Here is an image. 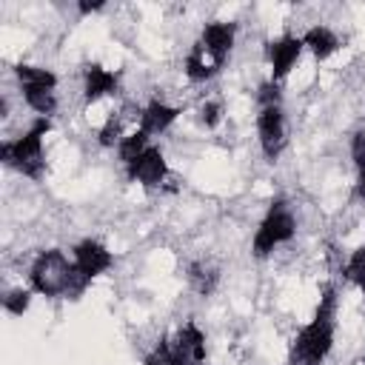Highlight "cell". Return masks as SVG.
<instances>
[{
    "mask_svg": "<svg viewBox=\"0 0 365 365\" xmlns=\"http://www.w3.org/2000/svg\"><path fill=\"white\" fill-rule=\"evenodd\" d=\"M334 334H336V288L328 285L319 297V305L305 322L288 351V365H322L334 348Z\"/></svg>",
    "mask_w": 365,
    "mask_h": 365,
    "instance_id": "1",
    "label": "cell"
},
{
    "mask_svg": "<svg viewBox=\"0 0 365 365\" xmlns=\"http://www.w3.org/2000/svg\"><path fill=\"white\" fill-rule=\"evenodd\" d=\"M29 285L34 294L43 297H60V299H80L83 291L91 285V279H86L74 259L66 257L60 248H48L40 251L29 268Z\"/></svg>",
    "mask_w": 365,
    "mask_h": 365,
    "instance_id": "2",
    "label": "cell"
},
{
    "mask_svg": "<svg viewBox=\"0 0 365 365\" xmlns=\"http://www.w3.org/2000/svg\"><path fill=\"white\" fill-rule=\"evenodd\" d=\"M51 131V120L48 117H37L20 137L14 140H3L0 143V160L3 165L14 168L17 174L29 177V180H43L46 171V157H43V137Z\"/></svg>",
    "mask_w": 365,
    "mask_h": 365,
    "instance_id": "3",
    "label": "cell"
},
{
    "mask_svg": "<svg viewBox=\"0 0 365 365\" xmlns=\"http://www.w3.org/2000/svg\"><path fill=\"white\" fill-rule=\"evenodd\" d=\"M297 234V217L288 208V202L279 197L268 205L265 217L259 220L254 240H251V251L257 259H265L268 254H274V248H279L282 242H288Z\"/></svg>",
    "mask_w": 365,
    "mask_h": 365,
    "instance_id": "4",
    "label": "cell"
},
{
    "mask_svg": "<svg viewBox=\"0 0 365 365\" xmlns=\"http://www.w3.org/2000/svg\"><path fill=\"white\" fill-rule=\"evenodd\" d=\"M17 80H20V91H23V100L31 111H37L40 117H51L57 111V74L51 68H43V66H29V63H20L14 68Z\"/></svg>",
    "mask_w": 365,
    "mask_h": 365,
    "instance_id": "5",
    "label": "cell"
},
{
    "mask_svg": "<svg viewBox=\"0 0 365 365\" xmlns=\"http://www.w3.org/2000/svg\"><path fill=\"white\" fill-rule=\"evenodd\" d=\"M257 137H259V148H262L265 160L268 163H277L279 154L285 151V143H288L282 103L257 106Z\"/></svg>",
    "mask_w": 365,
    "mask_h": 365,
    "instance_id": "6",
    "label": "cell"
},
{
    "mask_svg": "<svg viewBox=\"0 0 365 365\" xmlns=\"http://www.w3.org/2000/svg\"><path fill=\"white\" fill-rule=\"evenodd\" d=\"M125 174L131 182H140L143 188H157L168 177V165H165L163 151L157 145H148L131 165H125Z\"/></svg>",
    "mask_w": 365,
    "mask_h": 365,
    "instance_id": "7",
    "label": "cell"
},
{
    "mask_svg": "<svg viewBox=\"0 0 365 365\" xmlns=\"http://www.w3.org/2000/svg\"><path fill=\"white\" fill-rule=\"evenodd\" d=\"M71 259L77 265V271L86 277V279H94L100 274H106L111 265H114V254L97 242V240H80L74 248H71Z\"/></svg>",
    "mask_w": 365,
    "mask_h": 365,
    "instance_id": "8",
    "label": "cell"
},
{
    "mask_svg": "<svg viewBox=\"0 0 365 365\" xmlns=\"http://www.w3.org/2000/svg\"><path fill=\"white\" fill-rule=\"evenodd\" d=\"M302 37H294V34H282L277 40H271L265 46V54H268V63H271V80L279 83L288 77V71L294 68V63L299 60L302 54Z\"/></svg>",
    "mask_w": 365,
    "mask_h": 365,
    "instance_id": "9",
    "label": "cell"
},
{
    "mask_svg": "<svg viewBox=\"0 0 365 365\" xmlns=\"http://www.w3.org/2000/svg\"><path fill=\"white\" fill-rule=\"evenodd\" d=\"M174 365H205V334L197 322H185L180 334L171 339Z\"/></svg>",
    "mask_w": 365,
    "mask_h": 365,
    "instance_id": "10",
    "label": "cell"
},
{
    "mask_svg": "<svg viewBox=\"0 0 365 365\" xmlns=\"http://www.w3.org/2000/svg\"><path fill=\"white\" fill-rule=\"evenodd\" d=\"M234 37H237V26L234 23H225V20H214V23H205L202 31H200V43L208 54H214L220 63L228 60L231 48H234Z\"/></svg>",
    "mask_w": 365,
    "mask_h": 365,
    "instance_id": "11",
    "label": "cell"
},
{
    "mask_svg": "<svg viewBox=\"0 0 365 365\" xmlns=\"http://www.w3.org/2000/svg\"><path fill=\"white\" fill-rule=\"evenodd\" d=\"M120 86V77L108 68H103L100 63H88L83 68V97L86 103H97L100 97H108L114 94Z\"/></svg>",
    "mask_w": 365,
    "mask_h": 365,
    "instance_id": "12",
    "label": "cell"
},
{
    "mask_svg": "<svg viewBox=\"0 0 365 365\" xmlns=\"http://www.w3.org/2000/svg\"><path fill=\"white\" fill-rule=\"evenodd\" d=\"M180 117V108L177 106H168L163 100H151L145 108H140V131H145L148 137L151 134H163L171 128V123Z\"/></svg>",
    "mask_w": 365,
    "mask_h": 365,
    "instance_id": "13",
    "label": "cell"
},
{
    "mask_svg": "<svg viewBox=\"0 0 365 365\" xmlns=\"http://www.w3.org/2000/svg\"><path fill=\"white\" fill-rule=\"evenodd\" d=\"M185 77L191 80V83H205V80H211L214 74H220V68H222V63L214 57V54H208L205 48H202V43L197 40L194 46H191V51L185 54Z\"/></svg>",
    "mask_w": 365,
    "mask_h": 365,
    "instance_id": "14",
    "label": "cell"
},
{
    "mask_svg": "<svg viewBox=\"0 0 365 365\" xmlns=\"http://www.w3.org/2000/svg\"><path fill=\"white\" fill-rule=\"evenodd\" d=\"M302 46L317 57V60H328L336 48H339V37L328 29V26H311L302 34Z\"/></svg>",
    "mask_w": 365,
    "mask_h": 365,
    "instance_id": "15",
    "label": "cell"
},
{
    "mask_svg": "<svg viewBox=\"0 0 365 365\" xmlns=\"http://www.w3.org/2000/svg\"><path fill=\"white\" fill-rule=\"evenodd\" d=\"M188 285L200 294V297H208L214 288H217V279H220V271L211 265V262H205V259H197V262H191L188 265Z\"/></svg>",
    "mask_w": 365,
    "mask_h": 365,
    "instance_id": "16",
    "label": "cell"
},
{
    "mask_svg": "<svg viewBox=\"0 0 365 365\" xmlns=\"http://www.w3.org/2000/svg\"><path fill=\"white\" fill-rule=\"evenodd\" d=\"M145 148H148V134L137 128V131H131V134H125V137L120 140V145H117V157H120L123 165H131Z\"/></svg>",
    "mask_w": 365,
    "mask_h": 365,
    "instance_id": "17",
    "label": "cell"
},
{
    "mask_svg": "<svg viewBox=\"0 0 365 365\" xmlns=\"http://www.w3.org/2000/svg\"><path fill=\"white\" fill-rule=\"evenodd\" d=\"M351 160L356 168V197L365 200V128L354 131L351 137Z\"/></svg>",
    "mask_w": 365,
    "mask_h": 365,
    "instance_id": "18",
    "label": "cell"
},
{
    "mask_svg": "<svg viewBox=\"0 0 365 365\" xmlns=\"http://www.w3.org/2000/svg\"><path fill=\"white\" fill-rule=\"evenodd\" d=\"M31 305V288H11L3 294V311L11 317H23Z\"/></svg>",
    "mask_w": 365,
    "mask_h": 365,
    "instance_id": "19",
    "label": "cell"
},
{
    "mask_svg": "<svg viewBox=\"0 0 365 365\" xmlns=\"http://www.w3.org/2000/svg\"><path fill=\"white\" fill-rule=\"evenodd\" d=\"M345 277L365 294V245H359V248L351 251V257L345 262Z\"/></svg>",
    "mask_w": 365,
    "mask_h": 365,
    "instance_id": "20",
    "label": "cell"
},
{
    "mask_svg": "<svg viewBox=\"0 0 365 365\" xmlns=\"http://www.w3.org/2000/svg\"><path fill=\"white\" fill-rule=\"evenodd\" d=\"M143 365H174V351H171V339H160L145 356Z\"/></svg>",
    "mask_w": 365,
    "mask_h": 365,
    "instance_id": "21",
    "label": "cell"
},
{
    "mask_svg": "<svg viewBox=\"0 0 365 365\" xmlns=\"http://www.w3.org/2000/svg\"><path fill=\"white\" fill-rule=\"evenodd\" d=\"M125 134H123V120L117 117H111L103 128H100V145H106V148H111V145H120V140H123Z\"/></svg>",
    "mask_w": 365,
    "mask_h": 365,
    "instance_id": "22",
    "label": "cell"
},
{
    "mask_svg": "<svg viewBox=\"0 0 365 365\" xmlns=\"http://www.w3.org/2000/svg\"><path fill=\"white\" fill-rule=\"evenodd\" d=\"M220 120H222V106H220L217 100H208V103L200 106V123H202L205 128H217Z\"/></svg>",
    "mask_w": 365,
    "mask_h": 365,
    "instance_id": "23",
    "label": "cell"
},
{
    "mask_svg": "<svg viewBox=\"0 0 365 365\" xmlns=\"http://www.w3.org/2000/svg\"><path fill=\"white\" fill-rule=\"evenodd\" d=\"M103 6H106L103 0H94V3H88V0H83V3L77 6V9H80V14H91V11H100Z\"/></svg>",
    "mask_w": 365,
    "mask_h": 365,
    "instance_id": "24",
    "label": "cell"
},
{
    "mask_svg": "<svg viewBox=\"0 0 365 365\" xmlns=\"http://www.w3.org/2000/svg\"><path fill=\"white\" fill-rule=\"evenodd\" d=\"M0 117H9V97H0Z\"/></svg>",
    "mask_w": 365,
    "mask_h": 365,
    "instance_id": "25",
    "label": "cell"
},
{
    "mask_svg": "<svg viewBox=\"0 0 365 365\" xmlns=\"http://www.w3.org/2000/svg\"><path fill=\"white\" fill-rule=\"evenodd\" d=\"M359 365H365V359H362V362H359Z\"/></svg>",
    "mask_w": 365,
    "mask_h": 365,
    "instance_id": "26",
    "label": "cell"
}]
</instances>
